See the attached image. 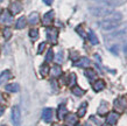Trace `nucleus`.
I'll return each mask as SVG.
<instances>
[{"label":"nucleus","instance_id":"f257e3e1","mask_svg":"<svg viewBox=\"0 0 127 126\" xmlns=\"http://www.w3.org/2000/svg\"><path fill=\"white\" fill-rule=\"evenodd\" d=\"M90 13L95 16H110L113 13V9L108 7H90Z\"/></svg>","mask_w":127,"mask_h":126},{"label":"nucleus","instance_id":"f03ea898","mask_svg":"<svg viewBox=\"0 0 127 126\" xmlns=\"http://www.w3.org/2000/svg\"><path fill=\"white\" fill-rule=\"evenodd\" d=\"M99 26L104 31H112V29H114V28H117V27L119 26V21L114 19H111V18H107V19L100 21Z\"/></svg>","mask_w":127,"mask_h":126},{"label":"nucleus","instance_id":"7ed1b4c3","mask_svg":"<svg viewBox=\"0 0 127 126\" xmlns=\"http://www.w3.org/2000/svg\"><path fill=\"white\" fill-rule=\"evenodd\" d=\"M57 38H58L57 28H55V27H50V28L47 29V39H48V41H49L50 43L56 44V42H57Z\"/></svg>","mask_w":127,"mask_h":126},{"label":"nucleus","instance_id":"20e7f679","mask_svg":"<svg viewBox=\"0 0 127 126\" xmlns=\"http://www.w3.org/2000/svg\"><path fill=\"white\" fill-rule=\"evenodd\" d=\"M12 123L14 126H20L21 123V112H20L19 106H13L12 109Z\"/></svg>","mask_w":127,"mask_h":126},{"label":"nucleus","instance_id":"39448f33","mask_svg":"<svg viewBox=\"0 0 127 126\" xmlns=\"http://www.w3.org/2000/svg\"><path fill=\"white\" fill-rule=\"evenodd\" d=\"M0 22L4 25H11L13 22V16L8 11H4L0 14Z\"/></svg>","mask_w":127,"mask_h":126},{"label":"nucleus","instance_id":"423d86ee","mask_svg":"<svg viewBox=\"0 0 127 126\" xmlns=\"http://www.w3.org/2000/svg\"><path fill=\"white\" fill-rule=\"evenodd\" d=\"M54 15H55L54 11L47 12L46 14L43 15V18H42V23L44 25V26H50L51 22H53V20H54Z\"/></svg>","mask_w":127,"mask_h":126},{"label":"nucleus","instance_id":"0eeeda50","mask_svg":"<svg viewBox=\"0 0 127 126\" xmlns=\"http://www.w3.org/2000/svg\"><path fill=\"white\" fill-rule=\"evenodd\" d=\"M78 123V118L76 115L69 113L65 116V126H76Z\"/></svg>","mask_w":127,"mask_h":126},{"label":"nucleus","instance_id":"6e6552de","mask_svg":"<svg viewBox=\"0 0 127 126\" xmlns=\"http://www.w3.org/2000/svg\"><path fill=\"white\" fill-rule=\"evenodd\" d=\"M73 65L75 67H79V68H88L90 65V60L88 57H81L78 58L77 61H75Z\"/></svg>","mask_w":127,"mask_h":126},{"label":"nucleus","instance_id":"1a4fd4ad","mask_svg":"<svg viewBox=\"0 0 127 126\" xmlns=\"http://www.w3.org/2000/svg\"><path fill=\"white\" fill-rule=\"evenodd\" d=\"M42 119L44 120L46 123H50L53 120V110L47 107L44 110L42 111Z\"/></svg>","mask_w":127,"mask_h":126},{"label":"nucleus","instance_id":"9d476101","mask_svg":"<svg viewBox=\"0 0 127 126\" xmlns=\"http://www.w3.org/2000/svg\"><path fill=\"white\" fill-rule=\"evenodd\" d=\"M118 119H119V115L116 112H111V113H108L107 118H106V123L108 125H114V124H117Z\"/></svg>","mask_w":127,"mask_h":126},{"label":"nucleus","instance_id":"9b49d317","mask_svg":"<svg viewBox=\"0 0 127 126\" xmlns=\"http://www.w3.org/2000/svg\"><path fill=\"white\" fill-rule=\"evenodd\" d=\"M9 9H11L12 14H18V13H20L21 9H22V5L20 4L19 1H14V2H12L11 4Z\"/></svg>","mask_w":127,"mask_h":126},{"label":"nucleus","instance_id":"f8f14e48","mask_svg":"<svg viewBox=\"0 0 127 126\" xmlns=\"http://www.w3.org/2000/svg\"><path fill=\"white\" fill-rule=\"evenodd\" d=\"M95 1L105 4V5H107V6H118V5H121L123 2H125L126 0H95Z\"/></svg>","mask_w":127,"mask_h":126},{"label":"nucleus","instance_id":"ddd939ff","mask_svg":"<svg viewBox=\"0 0 127 126\" xmlns=\"http://www.w3.org/2000/svg\"><path fill=\"white\" fill-rule=\"evenodd\" d=\"M92 88L96 92L101 91L103 89H105V82L103 80H97L96 82L92 84Z\"/></svg>","mask_w":127,"mask_h":126},{"label":"nucleus","instance_id":"4468645a","mask_svg":"<svg viewBox=\"0 0 127 126\" xmlns=\"http://www.w3.org/2000/svg\"><path fill=\"white\" fill-rule=\"evenodd\" d=\"M125 106H126V100H125V98H118V99L114 100V107H116L117 110L119 111H123L124 109H125Z\"/></svg>","mask_w":127,"mask_h":126},{"label":"nucleus","instance_id":"2eb2a0df","mask_svg":"<svg viewBox=\"0 0 127 126\" xmlns=\"http://www.w3.org/2000/svg\"><path fill=\"white\" fill-rule=\"evenodd\" d=\"M66 113H68V110H66V106L64 104H61L58 106V110H57V117L58 119H64L65 118Z\"/></svg>","mask_w":127,"mask_h":126},{"label":"nucleus","instance_id":"dca6fc26","mask_svg":"<svg viewBox=\"0 0 127 126\" xmlns=\"http://www.w3.org/2000/svg\"><path fill=\"white\" fill-rule=\"evenodd\" d=\"M11 77H12V74H11L9 70H5V71H2V73L0 74V85L4 84L5 82H7Z\"/></svg>","mask_w":127,"mask_h":126},{"label":"nucleus","instance_id":"f3484780","mask_svg":"<svg viewBox=\"0 0 127 126\" xmlns=\"http://www.w3.org/2000/svg\"><path fill=\"white\" fill-rule=\"evenodd\" d=\"M39 13H36V12H33L29 14L28 16V22L31 23V25H36V23L39 22Z\"/></svg>","mask_w":127,"mask_h":126},{"label":"nucleus","instance_id":"a211bd4d","mask_svg":"<svg viewBox=\"0 0 127 126\" xmlns=\"http://www.w3.org/2000/svg\"><path fill=\"white\" fill-rule=\"evenodd\" d=\"M26 25H27V19H26L25 16H21V18L16 21L15 28H16V29H22V28H25V27H26Z\"/></svg>","mask_w":127,"mask_h":126},{"label":"nucleus","instance_id":"6ab92c4d","mask_svg":"<svg viewBox=\"0 0 127 126\" xmlns=\"http://www.w3.org/2000/svg\"><path fill=\"white\" fill-rule=\"evenodd\" d=\"M50 74H51V76L53 77H58V76H61V74H62V69L60 65H54L53 68H51V70H50Z\"/></svg>","mask_w":127,"mask_h":126},{"label":"nucleus","instance_id":"aec40b11","mask_svg":"<svg viewBox=\"0 0 127 126\" xmlns=\"http://www.w3.org/2000/svg\"><path fill=\"white\" fill-rule=\"evenodd\" d=\"M89 40H90V42H91V44H98L99 43V40H98V38L96 36V34H95V32L93 31H89Z\"/></svg>","mask_w":127,"mask_h":126},{"label":"nucleus","instance_id":"412c9836","mask_svg":"<svg viewBox=\"0 0 127 126\" xmlns=\"http://www.w3.org/2000/svg\"><path fill=\"white\" fill-rule=\"evenodd\" d=\"M6 91L8 92H18L20 90V86L19 84L16 83H12V84H8V85H6Z\"/></svg>","mask_w":127,"mask_h":126},{"label":"nucleus","instance_id":"4be33fe9","mask_svg":"<svg viewBox=\"0 0 127 126\" xmlns=\"http://www.w3.org/2000/svg\"><path fill=\"white\" fill-rule=\"evenodd\" d=\"M107 109H108V104L106 102H101L100 103V106L98 107V113L99 115H105L107 112Z\"/></svg>","mask_w":127,"mask_h":126},{"label":"nucleus","instance_id":"5701e85b","mask_svg":"<svg viewBox=\"0 0 127 126\" xmlns=\"http://www.w3.org/2000/svg\"><path fill=\"white\" fill-rule=\"evenodd\" d=\"M40 73H41V75H42L43 77L47 76V75H48V73H49V65L47 64V63L42 64V65H41V68H40Z\"/></svg>","mask_w":127,"mask_h":126},{"label":"nucleus","instance_id":"b1692460","mask_svg":"<svg viewBox=\"0 0 127 126\" xmlns=\"http://www.w3.org/2000/svg\"><path fill=\"white\" fill-rule=\"evenodd\" d=\"M85 76L88 77L90 81H93L95 78H96V71L92 70V69H89V70L85 71Z\"/></svg>","mask_w":127,"mask_h":126},{"label":"nucleus","instance_id":"393cba45","mask_svg":"<svg viewBox=\"0 0 127 126\" xmlns=\"http://www.w3.org/2000/svg\"><path fill=\"white\" fill-rule=\"evenodd\" d=\"M86 107H88V104L86 103H83L81 105V107L78 109V117H83L85 115V112H86Z\"/></svg>","mask_w":127,"mask_h":126},{"label":"nucleus","instance_id":"a878e982","mask_svg":"<svg viewBox=\"0 0 127 126\" xmlns=\"http://www.w3.org/2000/svg\"><path fill=\"white\" fill-rule=\"evenodd\" d=\"M72 93L75 96L81 97V96L84 95V90H83V89H81L79 86H73V88H72Z\"/></svg>","mask_w":127,"mask_h":126},{"label":"nucleus","instance_id":"bb28decb","mask_svg":"<svg viewBox=\"0 0 127 126\" xmlns=\"http://www.w3.org/2000/svg\"><path fill=\"white\" fill-rule=\"evenodd\" d=\"M29 36H31L32 40H36L39 38V31L37 29H31L29 31Z\"/></svg>","mask_w":127,"mask_h":126},{"label":"nucleus","instance_id":"cd10ccee","mask_svg":"<svg viewBox=\"0 0 127 126\" xmlns=\"http://www.w3.org/2000/svg\"><path fill=\"white\" fill-rule=\"evenodd\" d=\"M12 36V31L8 28V27H6L4 29V39L5 40H9Z\"/></svg>","mask_w":127,"mask_h":126},{"label":"nucleus","instance_id":"c85d7f7f","mask_svg":"<svg viewBox=\"0 0 127 126\" xmlns=\"http://www.w3.org/2000/svg\"><path fill=\"white\" fill-rule=\"evenodd\" d=\"M53 58H54V51L51 49H49L48 53H47V56H46V62H51Z\"/></svg>","mask_w":127,"mask_h":126},{"label":"nucleus","instance_id":"c756f323","mask_svg":"<svg viewBox=\"0 0 127 126\" xmlns=\"http://www.w3.org/2000/svg\"><path fill=\"white\" fill-rule=\"evenodd\" d=\"M69 76H70V80H69V82H68V84H69V85H73L75 82H76V76H75V74H70Z\"/></svg>","mask_w":127,"mask_h":126},{"label":"nucleus","instance_id":"7c9ffc66","mask_svg":"<svg viewBox=\"0 0 127 126\" xmlns=\"http://www.w3.org/2000/svg\"><path fill=\"white\" fill-rule=\"evenodd\" d=\"M44 48H46V43H44V42L40 43L39 48H37V53H39V54H42V51L44 50Z\"/></svg>","mask_w":127,"mask_h":126},{"label":"nucleus","instance_id":"2f4dec72","mask_svg":"<svg viewBox=\"0 0 127 126\" xmlns=\"http://www.w3.org/2000/svg\"><path fill=\"white\" fill-rule=\"evenodd\" d=\"M56 60H57V62H58V63H60V62H62V61H63V53H62V51H60V53H58V55H57V58H56Z\"/></svg>","mask_w":127,"mask_h":126},{"label":"nucleus","instance_id":"473e14b6","mask_svg":"<svg viewBox=\"0 0 127 126\" xmlns=\"http://www.w3.org/2000/svg\"><path fill=\"white\" fill-rule=\"evenodd\" d=\"M76 31H77L78 33H81L82 38H85V34H84V32H83V29H82V27H77V28H76Z\"/></svg>","mask_w":127,"mask_h":126},{"label":"nucleus","instance_id":"72a5a7b5","mask_svg":"<svg viewBox=\"0 0 127 126\" xmlns=\"http://www.w3.org/2000/svg\"><path fill=\"white\" fill-rule=\"evenodd\" d=\"M42 1H43V2H44L46 5H48V6H50V5L54 2V0H42Z\"/></svg>","mask_w":127,"mask_h":126},{"label":"nucleus","instance_id":"f704fd0d","mask_svg":"<svg viewBox=\"0 0 127 126\" xmlns=\"http://www.w3.org/2000/svg\"><path fill=\"white\" fill-rule=\"evenodd\" d=\"M4 111H5V107H4V106H1V105H0V117L2 116V113H4Z\"/></svg>","mask_w":127,"mask_h":126},{"label":"nucleus","instance_id":"c9c22d12","mask_svg":"<svg viewBox=\"0 0 127 126\" xmlns=\"http://www.w3.org/2000/svg\"><path fill=\"white\" fill-rule=\"evenodd\" d=\"M2 100V96H1V93H0V102Z\"/></svg>","mask_w":127,"mask_h":126},{"label":"nucleus","instance_id":"e433bc0d","mask_svg":"<svg viewBox=\"0 0 127 126\" xmlns=\"http://www.w3.org/2000/svg\"><path fill=\"white\" fill-rule=\"evenodd\" d=\"M84 126H92V125H90V124H89V123H88V124H85Z\"/></svg>","mask_w":127,"mask_h":126},{"label":"nucleus","instance_id":"4c0bfd02","mask_svg":"<svg viewBox=\"0 0 127 126\" xmlns=\"http://www.w3.org/2000/svg\"><path fill=\"white\" fill-rule=\"evenodd\" d=\"M0 1H1V0H0Z\"/></svg>","mask_w":127,"mask_h":126}]
</instances>
